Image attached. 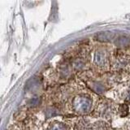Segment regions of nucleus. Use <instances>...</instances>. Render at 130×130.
<instances>
[{"label": "nucleus", "instance_id": "nucleus-15", "mask_svg": "<svg viewBox=\"0 0 130 130\" xmlns=\"http://www.w3.org/2000/svg\"><path fill=\"white\" fill-rule=\"evenodd\" d=\"M125 100H126V102H128V103H130V89L127 91V93H126Z\"/></svg>", "mask_w": 130, "mask_h": 130}, {"label": "nucleus", "instance_id": "nucleus-13", "mask_svg": "<svg viewBox=\"0 0 130 130\" xmlns=\"http://www.w3.org/2000/svg\"><path fill=\"white\" fill-rule=\"evenodd\" d=\"M40 103V99L38 97H34L32 98L31 99H29L28 101V105L32 107H37L38 104Z\"/></svg>", "mask_w": 130, "mask_h": 130}, {"label": "nucleus", "instance_id": "nucleus-5", "mask_svg": "<svg viewBox=\"0 0 130 130\" xmlns=\"http://www.w3.org/2000/svg\"><path fill=\"white\" fill-rule=\"evenodd\" d=\"M116 38V34L115 32H99L96 36H95V38L97 41L101 42H111L113 39H115Z\"/></svg>", "mask_w": 130, "mask_h": 130}, {"label": "nucleus", "instance_id": "nucleus-11", "mask_svg": "<svg viewBox=\"0 0 130 130\" xmlns=\"http://www.w3.org/2000/svg\"><path fill=\"white\" fill-rule=\"evenodd\" d=\"M93 128H94L95 130H107L108 125L107 124L106 122L99 121V122H97V123H95Z\"/></svg>", "mask_w": 130, "mask_h": 130}, {"label": "nucleus", "instance_id": "nucleus-12", "mask_svg": "<svg viewBox=\"0 0 130 130\" xmlns=\"http://www.w3.org/2000/svg\"><path fill=\"white\" fill-rule=\"evenodd\" d=\"M93 89L94 90L95 92L99 93H103L105 90V87L103 86L102 84L99 83H95L94 85H93Z\"/></svg>", "mask_w": 130, "mask_h": 130}, {"label": "nucleus", "instance_id": "nucleus-1", "mask_svg": "<svg viewBox=\"0 0 130 130\" xmlns=\"http://www.w3.org/2000/svg\"><path fill=\"white\" fill-rule=\"evenodd\" d=\"M93 107V102L90 98L86 95H77L72 100V108L74 111L85 115L90 112Z\"/></svg>", "mask_w": 130, "mask_h": 130}, {"label": "nucleus", "instance_id": "nucleus-3", "mask_svg": "<svg viewBox=\"0 0 130 130\" xmlns=\"http://www.w3.org/2000/svg\"><path fill=\"white\" fill-rule=\"evenodd\" d=\"M112 65L117 71L126 70L130 66V57L124 54H118L114 58Z\"/></svg>", "mask_w": 130, "mask_h": 130}, {"label": "nucleus", "instance_id": "nucleus-8", "mask_svg": "<svg viewBox=\"0 0 130 130\" xmlns=\"http://www.w3.org/2000/svg\"><path fill=\"white\" fill-rule=\"evenodd\" d=\"M89 122L87 120H80L76 124L77 130H89Z\"/></svg>", "mask_w": 130, "mask_h": 130}, {"label": "nucleus", "instance_id": "nucleus-2", "mask_svg": "<svg viewBox=\"0 0 130 130\" xmlns=\"http://www.w3.org/2000/svg\"><path fill=\"white\" fill-rule=\"evenodd\" d=\"M93 63L99 68H106L109 65V56L107 51L103 48H99L94 51Z\"/></svg>", "mask_w": 130, "mask_h": 130}, {"label": "nucleus", "instance_id": "nucleus-7", "mask_svg": "<svg viewBox=\"0 0 130 130\" xmlns=\"http://www.w3.org/2000/svg\"><path fill=\"white\" fill-rule=\"evenodd\" d=\"M85 65V61L83 58H76L74 61L72 62V68L75 70H81Z\"/></svg>", "mask_w": 130, "mask_h": 130}, {"label": "nucleus", "instance_id": "nucleus-4", "mask_svg": "<svg viewBox=\"0 0 130 130\" xmlns=\"http://www.w3.org/2000/svg\"><path fill=\"white\" fill-rule=\"evenodd\" d=\"M113 110H114V108H113L112 103H110V102L107 100H103L98 104L96 111L99 116L106 118V117H109L111 115H112Z\"/></svg>", "mask_w": 130, "mask_h": 130}, {"label": "nucleus", "instance_id": "nucleus-6", "mask_svg": "<svg viewBox=\"0 0 130 130\" xmlns=\"http://www.w3.org/2000/svg\"><path fill=\"white\" fill-rule=\"evenodd\" d=\"M115 44L119 48H127L130 46V38L128 36H120L115 39Z\"/></svg>", "mask_w": 130, "mask_h": 130}, {"label": "nucleus", "instance_id": "nucleus-9", "mask_svg": "<svg viewBox=\"0 0 130 130\" xmlns=\"http://www.w3.org/2000/svg\"><path fill=\"white\" fill-rule=\"evenodd\" d=\"M49 130H67L66 125L60 122H55L53 123L49 128Z\"/></svg>", "mask_w": 130, "mask_h": 130}, {"label": "nucleus", "instance_id": "nucleus-10", "mask_svg": "<svg viewBox=\"0 0 130 130\" xmlns=\"http://www.w3.org/2000/svg\"><path fill=\"white\" fill-rule=\"evenodd\" d=\"M118 112H119L120 116L124 117L126 116L128 114V107L127 104H122L119 107V109H118Z\"/></svg>", "mask_w": 130, "mask_h": 130}, {"label": "nucleus", "instance_id": "nucleus-14", "mask_svg": "<svg viewBox=\"0 0 130 130\" xmlns=\"http://www.w3.org/2000/svg\"><path fill=\"white\" fill-rule=\"evenodd\" d=\"M55 115H57V111L55 108H50L46 110V116L48 118L52 117L53 116H55Z\"/></svg>", "mask_w": 130, "mask_h": 130}]
</instances>
